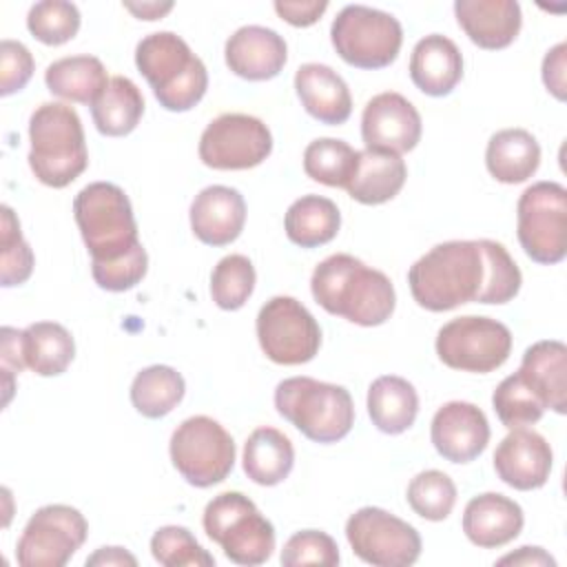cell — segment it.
<instances>
[{
	"label": "cell",
	"instance_id": "9",
	"mask_svg": "<svg viewBox=\"0 0 567 567\" xmlns=\"http://www.w3.org/2000/svg\"><path fill=\"white\" fill-rule=\"evenodd\" d=\"M516 235L536 264H558L567 255V190L558 182H536L516 204Z\"/></svg>",
	"mask_w": 567,
	"mask_h": 567
},
{
	"label": "cell",
	"instance_id": "2",
	"mask_svg": "<svg viewBox=\"0 0 567 567\" xmlns=\"http://www.w3.org/2000/svg\"><path fill=\"white\" fill-rule=\"evenodd\" d=\"M73 215L91 252L93 277H126L148 261L126 193L111 182H93L73 199Z\"/></svg>",
	"mask_w": 567,
	"mask_h": 567
},
{
	"label": "cell",
	"instance_id": "25",
	"mask_svg": "<svg viewBox=\"0 0 567 567\" xmlns=\"http://www.w3.org/2000/svg\"><path fill=\"white\" fill-rule=\"evenodd\" d=\"M518 374L540 399L545 410H567V346L556 339L536 341L523 354Z\"/></svg>",
	"mask_w": 567,
	"mask_h": 567
},
{
	"label": "cell",
	"instance_id": "5",
	"mask_svg": "<svg viewBox=\"0 0 567 567\" xmlns=\"http://www.w3.org/2000/svg\"><path fill=\"white\" fill-rule=\"evenodd\" d=\"M29 166L44 186L64 188L89 164L82 120L69 104H40L29 120Z\"/></svg>",
	"mask_w": 567,
	"mask_h": 567
},
{
	"label": "cell",
	"instance_id": "34",
	"mask_svg": "<svg viewBox=\"0 0 567 567\" xmlns=\"http://www.w3.org/2000/svg\"><path fill=\"white\" fill-rule=\"evenodd\" d=\"M184 377L171 365H148L131 383V403L146 419H162L184 399Z\"/></svg>",
	"mask_w": 567,
	"mask_h": 567
},
{
	"label": "cell",
	"instance_id": "8",
	"mask_svg": "<svg viewBox=\"0 0 567 567\" xmlns=\"http://www.w3.org/2000/svg\"><path fill=\"white\" fill-rule=\"evenodd\" d=\"M330 40L343 62L357 69L390 66L403 44L401 22L381 9L365 4L343 7L332 27Z\"/></svg>",
	"mask_w": 567,
	"mask_h": 567
},
{
	"label": "cell",
	"instance_id": "31",
	"mask_svg": "<svg viewBox=\"0 0 567 567\" xmlns=\"http://www.w3.org/2000/svg\"><path fill=\"white\" fill-rule=\"evenodd\" d=\"M341 226L337 204L321 195H303L295 199L284 217L286 235L301 248H317L332 241Z\"/></svg>",
	"mask_w": 567,
	"mask_h": 567
},
{
	"label": "cell",
	"instance_id": "26",
	"mask_svg": "<svg viewBox=\"0 0 567 567\" xmlns=\"http://www.w3.org/2000/svg\"><path fill=\"white\" fill-rule=\"evenodd\" d=\"M408 177V166L401 155L390 151L363 148L357 151L352 177L346 186L348 195L365 206L385 204L399 195Z\"/></svg>",
	"mask_w": 567,
	"mask_h": 567
},
{
	"label": "cell",
	"instance_id": "47",
	"mask_svg": "<svg viewBox=\"0 0 567 567\" xmlns=\"http://www.w3.org/2000/svg\"><path fill=\"white\" fill-rule=\"evenodd\" d=\"M498 565H549L554 567L556 560L543 547H520L516 554H507L498 558Z\"/></svg>",
	"mask_w": 567,
	"mask_h": 567
},
{
	"label": "cell",
	"instance_id": "46",
	"mask_svg": "<svg viewBox=\"0 0 567 567\" xmlns=\"http://www.w3.org/2000/svg\"><path fill=\"white\" fill-rule=\"evenodd\" d=\"M0 339H2V350H0V357H2V372H4V374L22 372V370L27 368V361H24V343H22V330H16V328L4 326V328L0 330Z\"/></svg>",
	"mask_w": 567,
	"mask_h": 567
},
{
	"label": "cell",
	"instance_id": "33",
	"mask_svg": "<svg viewBox=\"0 0 567 567\" xmlns=\"http://www.w3.org/2000/svg\"><path fill=\"white\" fill-rule=\"evenodd\" d=\"M22 343L27 368L40 377L62 374L75 357L71 332L55 321H35L27 326L22 330Z\"/></svg>",
	"mask_w": 567,
	"mask_h": 567
},
{
	"label": "cell",
	"instance_id": "40",
	"mask_svg": "<svg viewBox=\"0 0 567 567\" xmlns=\"http://www.w3.org/2000/svg\"><path fill=\"white\" fill-rule=\"evenodd\" d=\"M2 213V224H0V255H2V268H0V281L4 288H13L24 284L31 272H33V250L31 246L24 241L22 230H20V221L16 217V213L4 204L0 208Z\"/></svg>",
	"mask_w": 567,
	"mask_h": 567
},
{
	"label": "cell",
	"instance_id": "15",
	"mask_svg": "<svg viewBox=\"0 0 567 567\" xmlns=\"http://www.w3.org/2000/svg\"><path fill=\"white\" fill-rule=\"evenodd\" d=\"M272 153L270 128L255 115L224 113L199 137V159L215 171H246Z\"/></svg>",
	"mask_w": 567,
	"mask_h": 567
},
{
	"label": "cell",
	"instance_id": "12",
	"mask_svg": "<svg viewBox=\"0 0 567 567\" xmlns=\"http://www.w3.org/2000/svg\"><path fill=\"white\" fill-rule=\"evenodd\" d=\"M257 339L264 354L279 365H299L315 359L321 328L295 297H272L257 315Z\"/></svg>",
	"mask_w": 567,
	"mask_h": 567
},
{
	"label": "cell",
	"instance_id": "36",
	"mask_svg": "<svg viewBox=\"0 0 567 567\" xmlns=\"http://www.w3.org/2000/svg\"><path fill=\"white\" fill-rule=\"evenodd\" d=\"M255 266L246 255H226L210 275V297L221 310H239L255 290Z\"/></svg>",
	"mask_w": 567,
	"mask_h": 567
},
{
	"label": "cell",
	"instance_id": "44",
	"mask_svg": "<svg viewBox=\"0 0 567 567\" xmlns=\"http://www.w3.org/2000/svg\"><path fill=\"white\" fill-rule=\"evenodd\" d=\"M328 9L326 0H315V2H275V11L279 13L281 20H286L292 27H310L315 24L323 11Z\"/></svg>",
	"mask_w": 567,
	"mask_h": 567
},
{
	"label": "cell",
	"instance_id": "30",
	"mask_svg": "<svg viewBox=\"0 0 567 567\" xmlns=\"http://www.w3.org/2000/svg\"><path fill=\"white\" fill-rule=\"evenodd\" d=\"M44 84L62 100L93 104L106 89L109 78L104 64L95 55H69L47 66Z\"/></svg>",
	"mask_w": 567,
	"mask_h": 567
},
{
	"label": "cell",
	"instance_id": "17",
	"mask_svg": "<svg viewBox=\"0 0 567 567\" xmlns=\"http://www.w3.org/2000/svg\"><path fill=\"white\" fill-rule=\"evenodd\" d=\"M434 450L450 463H472L489 443V423L485 412L467 401L441 405L430 425Z\"/></svg>",
	"mask_w": 567,
	"mask_h": 567
},
{
	"label": "cell",
	"instance_id": "16",
	"mask_svg": "<svg viewBox=\"0 0 567 567\" xmlns=\"http://www.w3.org/2000/svg\"><path fill=\"white\" fill-rule=\"evenodd\" d=\"M421 115L401 93L385 91L374 95L361 115V137L365 148L408 153L421 140Z\"/></svg>",
	"mask_w": 567,
	"mask_h": 567
},
{
	"label": "cell",
	"instance_id": "32",
	"mask_svg": "<svg viewBox=\"0 0 567 567\" xmlns=\"http://www.w3.org/2000/svg\"><path fill=\"white\" fill-rule=\"evenodd\" d=\"M144 97L137 84L124 75L109 80L106 89L91 104L95 128L106 137L128 135L142 120Z\"/></svg>",
	"mask_w": 567,
	"mask_h": 567
},
{
	"label": "cell",
	"instance_id": "6",
	"mask_svg": "<svg viewBox=\"0 0 567 567\" xmlns=\"http://www.w3.org/2000/svg\"><path fill=\"white\" fill-rule=\"evenodd\" d=\"M277 412L315 443H337L354 425V403L343 385L290 377L275 388Z\"/></svg>",
	"mask_w": 567,
	"mask_h": 567
},
{
	"label": "cell",
	"instance_id": "1",
	"mask_svg": "<svg viewBox=\"0 0 567 567\" xmlns=\"http://www.w3.org/2000/svg\"><path fill=\"white\" fill-rule=\"evenodd\" d=\"M414 301L430 312H445L470 301L507 303L523 275L507 248L492 239H452L436 244L408 270Z\"/></svg>",
	"mask_w": 567,
	"mask_h": 567
},
{
	"label": "cell",
	"instance_id": "23",
	"mask_svg": "<svg viewBox=\"0 0 567 567\" xmlns=\"http://www.w3.org/2000/svg\"><path fill=\"white\" fill-rule=\"evenodd\" d=\"M295 91L308 115L321 124L339 126L352 113L350 89L346 80L328 64H301L295 73Z\"/></svg>",
	"mask_w": 567,
	"mask_h": 567
},
{
	"label": "cell",
	"instance_id": "38",
	"mask_svg": "<svg viewBox=\"0 0 567 567\" xmlns=\"http://www.w3.org/2000/svg\"><path fill=\"white\" fill-rule=\"evenodd\" d=\"M492 405L496 416L501 419V423L507 430L514 427H525L532 425L536 421H540L545 405L540 403V399L534 394V390L523 381V377L518 372L505 377L494 394H492Z\"/></svg>",
	"mask_w": 567,
	"mask_h": 567
},
{
	"label": "cell",
	"instance_id": "39",
	"mask_svg": "<svg viewBox=\"0 0 567 567\" xmlns=\"http://www.w3.org/2000/svg\"><path fill=\"white\" fill-rule=\"evenodd\" d=\"M27 29L42 44L58 47L73 40L80 31V11L73 2L42 0L29 9Z\"/></svg>",
	"mask_w": 567,
	"mask_h": 567
},
{
	"label": "cell",
	"instance_id": "48",
	"mask_svg": "<svg viewBox=\"0 0 567 567\" xmlns=\"http://www.w3.org/2000/svg\"><path fill=\"white\" fill-rule=\"evenodd\" d=\"M86 565H137V558L128 554L124 547H100L95 554L86 558Z\"/></svg>",
	"mask_w": 567,
	"mask_h": 567
},
{
	"label": "cell",
	"instance_id": "27",
	"mask_svg": "<svg viewBox=\"0 0 567 567\" xmlns=\"http://www.w3.org/2000/svg\"><path fill=\"white\" fill-rule=\"evenodd\" d=\"M540 164V146L525 128H503L494 133L485 148V166L496 182H527Z\"/></svg>",
	"mask_w": 567,
	"mask_h": 567
},
{
	"label": "cell",
	"instance_id": "19",
	"mask_svg": "<svg viewBox=\"0 0 567 567\" xmlns=\"http://www.w3.org/2000/svg\"><path fill=\"white\" fill-rule=\"evenodd\" d=\"M224 55L228 69L235 75L250 82H264L281 73L288 60V47L277 31L259 24H248L237 29L226 40Z\"/></svg>",
	"mask_w": 567,
	"mask_h": 567
},
{
	"label": "cell",
	"instance_id": "3",
	"mask_svg": "<svg viewBox=\"0 0 567 567\" xmlns=\"http://www.w3.org/2000/svg\"><path fill=\"white\" fill-rule=\"evenodd\" d=\"M310 290L326 312L365 328L385 323L396 306L388 275L346 252L330 255L315 268Z\"/></svg>",
	"mask_w": 567,
	"mask_h": 567
},
{
	"label": "cell",
	"instance_id": "14",
	"mask_svg": "<svg viewBox=\"0 0 567 567\" xmlns=\"http://www.w3.org/2000/svg\"><path fill=\"white\" fill-rule=\"evenodd\" d=\"M352 551L368 565L408 567L421 556L419 532L381 507H361L346 523Z\"/></svg>",
	"mask_w": 567,
	"mask_h": 567
},
{
	"label": "cell",
	"instance_id": "24",
	"mask_svg": "<svg viewBox=\"0 0 567 567\" xmlns=\"http://www.w3.org/2000/svg\"><path fill=\"white\" fill-rule=\"evenodd\" d=\"M410 78L425 95L443 97L452 93L463 78V55L458 47L441 33L421 38L410 55Z\"/></svg>",
	"mask_w": 567,
	"mask_h": 567
},
{
	"label": "cell",
	"instance_id": "11",
	"mask_svg": "<svg viewBox=\"0 0 567 567\" xmlns=\"http://www.w3.org/2000/svg\"><path fill=\"white\" fill-rule=\"evenodd\" d=\"M512 352V332L492 317L465 315L447 321L436 334L439 359L461 372L487 374L501 368Z\"/></svg>",
	"mask_w": 567,
	"mask_h": 567
},
{
	"label": "cell",
	"instance_id": "28",
	"mask_svg": "<svg viewBox=\"0 0 567 567\" xmlns=\"http://www.w3.org/2000/svg\"><path fill=\"white\" fill-rule=\"evenodd\" d=\"M368 414L383 434H401L416 421L419 394L408 379L383 374L368 388Z\"/></svg>",
	"mask_w": 567,
	"mask_h": 567
},
{
	"label": "cell",
	"instance_id": "42",
	"mask_svg": "<svg viewBox=\"0 0 567 567\" xmlns=\"http://www.w3.org/2000/svg\"><path fill=\"white\" fill-rule=\"evenodd\" d=\"M281 565L301 567V565H319V567H337L339 565V547L334 538L319 529H303L292 534L281 549Z\"/></svg>",
	"mask_w": 567,
	"mask_h": 567
},
{
	"label": "cell",
	"instance_id": "37",
	"mask_svg": "<svg viewBox=\"0 0 567 567\" xmlns=\"http://www.w3.org/2000/svg\"><path fill=\"white\" fill-rule=\"evenodd\" d=\"M408 505L425 520H443L452 514L456 503V485L441 470L419 472L405 492Z\"/></svg>",
	"mask_w": 567,
	"mask_h": 567
},
{
	"label": "cell",
	"instance_id": "41",
	"mask_svg": "<svg viewBox=\"0 0 567 567\" xmlns=\"http://www.w3.org/2000/svg\"><path fill=\"white\" fill-rule=\"evenodd\" d=\"M151 554L164 567H210L215 558L182 525H164L151 538Z\"/></svg>",
	"mask_w": 567,
	"mask_h": 567
},
{
	"label": "cell",
	"instance_id": "7",
	"mask_svg": "<svg viewBox=\"0 0 567 567\" xmlns=\"http://www.w3.org/2000/svg\"><path fill=\"white\" fill-rule=\"evenodd\" d=\"M202 523L206 536L237 565H261L275 549L272 523L241 492H224L208 501Z\"/></svg>",
	"mask_w": 567,
	"mask_h": 567
},
{
	"label": "cell",
	"instance_id": "10",
	"mask_svg": "<svg viewBox=\"0 0 567 567\" xmlns=\"http://www.w3.org/2000/svg\"><path fill=\"white\" fill-rule=\"evenodd\" d=\"M171 461L182 478L195 487L221 483L235 465V441L210 416L197 414L182 421L171 436Z\"/></svg>",
	"mask_w": 567,
	"mask_h": 567
},
{
	"label": "cell",
	"instance_id": "22",
	"mask_svg": "<svg viewBox=\"0 0 567 567\" xmlns=\"http://www.w3.org/2000/svg\"><path fill=\"white\" fill-rule=\"evenodd\" d=\"M525 516L516 501L498 492H485L467 501L463 532L470 543L483 549L503 547L523 529Z\"/></svg>",
	"mask_w": 567,
	"mask_h": 567
},
{
	"label": "cell",
	"instance_id": "21",
	"mask_svg": "<svg viewBox=\"0 0 567 567\" xmlns=\"http://www.w3.org/2000/svg\"><path fill=\"white\" fill-rule=\"evenodd\" d=\"M454 16L465 35L487 51L509 47L523 24L520 4L514 0H456Z\"/></svg>",
	"mask_w": 567,
	"mask_h": 567
},
{
	"label": "cell",
	"instance_id": "49",
	"mask_svg": "<svg viewBox=\"0 0 567 567\" xmlns=\"http://www.w3.org/2000/svg\"><path fill=\"white\" fill-rule=\"evenodd\" d=\"M131 13H135L140 20H157L162 18L164 13H168L173 9V2H142V4H133V2H126L124 4Z\"/></svg>",
	"mask_w": 567,
	"mask_h": 567
},
{
	"label": "cell",
	"instance_id": "45",
	"mask_svg": "<svg viewBox=\"0 0 567 567\" xmlns=\"http://www.w3.org/2000/svg\"><path fill=\"white\" fill-rule=\"evenodd\" d=\"M565 55L567 44L560 42L543 60V82L556 100H565Z\"/></svg>",
	"mask_w": 567,
	"mask_h": 567
},
{
	"label": "cell",
	"instance_id": "29",
	"mask_svg": "<svg viewBox=\"0 0 567 567\" xmlns=\"http://www.w3.org/2000/svg\"><path fill=\"white\" fill-rule=\"evenodd\" d=\"M244 472L264 487L279 485L288 478L295 465V447L277 427H257L244 443Z\"/></svg>",
	"mask_w": 567,
	"mask_h": 567
},
{
	"label": "cell",
	"instance_id": "18",
	"mask_svg": "<svg viewBox=\"0 0 567 567\" xmlns=\"http://www.w3.org/2000/svg\"><path fill=\"white\" fill-rule=\"evenodd\" d=\"M551 447L545 436L527 427H514L494 452V470L498 478L520 492L538 489L551 472Z\"/></svg>",
	"mask_w": 567,
	"mask_h": 567
},
{
	"label": "cell",
	"instance_id": "20",
	"mask_svg": "<svg viewBox=\"0 0 567 567\" xmlns=\"http://www.w3.org/2000/svg\"><path fill=\"white\" fill-rule=\"evenodd\" d=\"M246 224V202L237 188L206 186L190 204L193 235L206 246L233 244Z\"/></svg>",
	"mask_w": 567,
	"mask_h": 567
},
{
	"label": "cell",
	"instance_id": "13",
	"mask_svg": "<svg viewBox=\"0 0 567 567\" xmlns=\"http://www.w3.org/2000/svg\"><path fill=\"white\" fill-rule=\"evenodd\" d=\"M86 518L71 505H44L27 520L16 545L22 567H62L84 545Z\"/></svg>",
	"mask_w": 567,
	"mask_h": 567
},
{
	"label": "cell",
	"instance_id": "43",
	"mask_svg": "<svg viewBox=\"0 0 567 567\" xmlns=\"http://www.w3.org/2000/svg\"><path fill=\"white\" fill-rule=\"evenodd\" d=\"M35 69L31 51L16 40H2L0 44V95L18 93L27 86Z\"/></svg>",
	"mask_w": 567,
	"mask_h": 567
},
{
	"label": "cell",
	"instance_id": "35",
	"mask_svg": "<svg viewBox=\"0 0 567 567\" xmlns=\"http://www.w3.org/2000/svg\"><path fill=\"white\" fill-rule=\"evenodd\" d=\"M357 162V151L334 137L312 140L303 151V171L310 179L332 186L346 188Z\"/></svg>",
	"mask_w": 567,
	"mask_h": 567
},
{
	"label": "cell",
	"instance_id": "4",
	"mask_svg": "<svg viewBox=\"0 0 567 567\" xmlns=\"http://www.w3.org/2000/svg\"><path fill=\"white\" fill-rule=\"evenodd\" d=\"M135 64L166 111H190L208 89L204 62L173 31H157L142 38L135 47Z\"/></svg>",
	"mask_w": 567,
	"mask_h": 567
}]
</instances>
